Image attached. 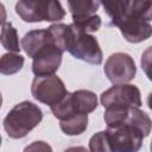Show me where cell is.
<instances>
[{
  "mask_svg": "<svg viewBox=\"0 0 152 152\" xmlns=\"http://www.w3.org/2000/svg\"><path fill=\"white\" fill-rule=\"evenodd\" d=\"M24 62L25 59L20 53H4L0 59V72L2 75H13L23 69Z\"/></svg>",
  "mask_w": 152,
  "mask_h": 152,
  "instance_id": "16",
  "label": "cell"
},
{
  "mask_svg": "<svg viewBox=\"0 0 152 152\" xmlns=\"http://www.w3.org/2000/svg\"><path fill=\"white\" fill-rule=\"evenodd\" d=\"M150 151L152 152V140H151V144H150Z\"/></svg>",
  "mask_w": 152,
  "mask_h": 152,
  "instance_id": "24",
  "label": "cell"
},
{
  "mask_svg": "<svg viewBox=\"0 0 152 152\" xmlns=\"http://www.w3.org/2000/svg\"><path fill=\"white\" fill-rule=\"evenodd\" d=\"M100 6V1H68V7L72 15V19L94 15L96 14Z\"/></svg>",
  "mask_w": 152,
  "mask_h": 152,
  "instance_id": "15",
  "label": "cell"
},
{
  "mask_svg": "<svg viewBox=\"0 0 152 152\" xmlns=\"http://www.w3.org/2000/svg\"><path fill=\"white\" fill-rule=\"evenodd\" d=\"M2 46L13 53H18L21 50V46L19 44V37L18 32L12 25V23H4L1 24V37H0Z\"/></svg>",
  "mask_w": 152,
  "mask_h": 152,
  "instance_id": "14",
  "label": "cell"
},
{
  "mask_svg": "<svg viewBox=\"0 0 152 152\" xmlns=\"http://www.w3.org/2000/svg\"><path fill=\"white\" fill-rule=\"evenodd\" d=\"M140 64L142 68V71L147 76V78L152 82V45L148 46L141 55Z\"/></svg>",
  "mask_w": 152,
  "mask_h": 152,
  "instance_id": "20",
  "label": "cell"
},
{
  "mask_svg": "<svg viewBox=\"0 0 152 152\" xmlns=\"http://www.w3.org/2000/svg\"><path fill=\"white\" fill-rule=\"evenodd\" d=\"M88 126V114H77L59 122L62 132L66 135H80Z\"/></svg>",
  "mask_w": 152,
  "mask_h": 152,
  "instance_id": "13",
  "label": "cell"
},
{
  "mask_svg": "<svg viewBox=\"0 0 152 152\" xmlns=\"http://www.w3.org/2000/svg\"><path fill=\"white\" fill-rule=\"evenodd\" d=\"M66 93L68 90L64 82L57 75L36 76L31 84L32 96L37 101L50 107L58 103Z\"/></svg>",
  "mask_w": 152,
  "mask_h": 152,
  "instance_id": "7",
  "label": "cell"
},
{
  "mask_svg": "<svg viewBox=\"0 0 152 152\" xmlns=\"http://www.w3.org/2000/svg\"><path fill=\"white\" fill-rule=\"evenodd\" d=\"M147 106H148V108L152 110V93H150L148 96H147Z\"/></svg>",
  "mask_w": 152,
  "mask_h": 152,
  "instance_id": "23",
  "label": "cell"
},
{
  "mask_svg": "<svg viewBox=\"0 0 152 152\" xmlns=\"http://www.w3.org/2000/svg\"><path fill=\"white\" fill-rule=\"evenodd\" d=\"M43 119L42 109L31 101L17 103L4 119V129L12 139L26 137Z\"/></svg>",
  "mask_w": 152,
  "mask_h": 152,
  "instance_id": "2",
  "label": "cell"
},
{
  "mask_svg": "<svg viewBox=\"0 0 152 152\" xmlns=\"http://www.w3.org/2000/svg\"><path fill=\"white\" fill-rule=\"evenodd\" d=\"M72 100L77 114H89L97 107V97L95 93L87 89H78L72 91Z\"/></svg>",
  "mask_w": 152,
  "mask_h": 152,
  "instance_id": "12",
  "label": "cell"
},
{
  "mask_svg": "<svg viewBox=\"0 0 152 152\" xmlns=\"http://www.w3.org/2000/svg\"><path fill=\"white\" fill-rule=\"evenodd\" d=\"M89 151L90 152H113L109 139H108V134L106 131H100L90 138Z\"/></svg>",
  "mask_w": 152,
  "mask_h": 152,
  "instance_id": "19",
  "label": "cell"
},
{
  "mask_svg": "<svg viewBox=\"0 0 152 152\" xmlns=\"http://www.w3.org/2000/svg\"><path fill=\"white\" fill-rule=\"evenodd\" d=\"M104 122L107 127L118 125L120 122H128L135 127H138L146 137L150 135L152 131V120L150 116L138 107H128V108H115V109H106L103 114Z\"/></svg>",
  "mask_w": 152,
  "mask_h": 152,
  "instance_id": "9",
  "label": "cell"
},
{
  "mask_svg": "<svg viewBox=\"0 0 152 152\" xmlns=\"http://www.w3.org/2000/svg\"><path fill=\"white\" fill-rule=\"evenodd\" d=\"M51 43H55V39L48 28L31 30V31L26 32L24 34V37L21 38V49L25 51V53L28 57H31L33 59L34 56L44 46H46Z\"/></svg>",
  "mask_w": 152,
  "mask_h": 152,
  "instance_id": "11",
  "label": "cell"
},
{
  "mask_svg": "<svg viewBox=\"0 0 152 152\" xmlns=\"http://www.w3.org/2000/svg\"><path fill=\"white\" fill-rule=\"evenodd\" d=\"M63 52L55 43L44 46L32 61V71L36 76H50L59 69Z\"/></svg>",
  "mask_w": 152,
  "mask_h": 152,
  "instance_id": "10",
  "label": "cell"
},
{
  "mask_svg": "<svg viewBox=\"0 0 152 152\" xmlns=\"http://www.w3.org/2000/svg\"><path fill=\"white\" fill-rule=\"evenodd\" d=\"M101 104L106 109L128 108L141 106V94L137 86L131 83L114 84L100 96Z\"/></svg>",
  "mask_w": 152,
  "mask_h": 152,
  "instance_id": "6",
  "label": "cell"
},
{
  "mask_svg": "<svg viewBox=\"0 0 152 152\" xmlns=\"http://www.w3.org/2000/svg\"><path fill=\"white\" fill-rule=\"evenodd\" d=\"M106 132L113 152H139L145 138L138 127L125 121L107 127Z\"/></svg>",
  "mask_w": 152,
  "mask_h": 152,
  "instance_id": "5",
  "label": "cell"
},
{
  "mask_svg": "<svg viewBox=\"0 0 152 152\" xmlns=\"http://www.w3.org/2000/svg\"><path fill=\"white\" fill-rule=\"evenodd\" d=\"M51 112L53 114L55 118L59 119L61 121L63 120H68L69 118L77 115L76 110H75V106H74V100H72V93H66V95L55 106L50 107Z\"/></svg>",
  "mask_w": 152,
  "mask_h": 152,
  "instance_id": "17",
  "label": "cell"
},
{
  "mask_svg": "<svg viewBox=\"0 0 152 152\" xmlns=\"http://www.w3.org/2000/svg\"><path fill=\"white\" fill-rule=\"evenodd\" d=\"M64 48L71 56L83 62L99 65L103 55L97 39L91 34L78 30L74 24L68 25L64 37Z\"/></svg>",
  "mask_w": 152,
  "mask_h": 152,
  "instance_id": "3",
  "label": "cell"
},
{
  "mask_svg": "<svg viewBox=\"0 0 152 152\" xmlns=\"http://www.w3.org/2000/svg\"><path fill=\"white\" fill-rule=\"evenodd\" d=\"M103 72L113 84L128 83L135 77V62L133 57L126 52H115L104 62Z\"/></svg>",
  "mask_w": 152,
  "mask_h": 152,
  "instance_id": "8",
  "label": "cell"
},
{
  "mask_svg": "<svg viewBox=\"0 0 152 152\" xmlns=\"http://www.w3.org/2000/svg\"><path fill=\"white\" fill-rule=\"evenodd\" d=\"M101 5L128 43H141L152 36V0H114Z\"/></svg>",
  "mask_w": 152,
  "mask_h": 152,
  "instance_id": "1",
  "label": "cell"
},
{
  "mask_svg": "<svg viewBox=\"0 0 152 152\" xmlns=\"http://www.w3.org/2000/svg\"><path fill=\"white\" fill-rule=\"evenodd\" d=\"M15 13L26 23H55L65 17V10L59 1L21 0L15 4Z\"/></svg>",
  "mask_w": 152,
  "mask_h": 152,
  "instance_id": "4",
  "label": "cell"
},
{
  "mask_svg": "<svg viewBox=\"0 0 152 152\" xmlns=\"http://www.w3.org/2000/svg\"><path fill=\"white\" fill-rule=\"evenodd\" d=\"M72 24L81 31L87 32V33H93L99 31V28L101 27L102 20L101 17L97 14L94 15H89V17H84V18H78V19H72Z\"/></svg>",
  "mask_w": 152,
  "mask_h": 152,
  "instance_id": "18",
  "label": "cell"
},
{
  "mask_svg": "<svg viewBox=\"0 0 152 152\" xmlns=\"http://www.w3.org/2000/svg\"><path fill=\"white\" fill-rule=\"evenodd\" d=\"M23 152H53V151H52V147L48 142L42 141V140H37V141L28 144L23 150Z\"/></svg>",
  "mask_w": 152,
  "mask_h": 152,
  "instance_id": "21",
  "label": "cell"
},
{
  "mask_svg": "<svg viewBox=\"0 0 152 152\" xmlns=\"http://www.w3.org/2000/svg\"><path fill=\"white\" fill-rule=\"evenodd\" d=\"M63 152H90V151H88L84 146H70L65 148Z\"/></svg>",
  "mask_w": 152,
  "mask_h": 152,
  "instance_id": "22",
  "label": "cell"
}]
</instances>
